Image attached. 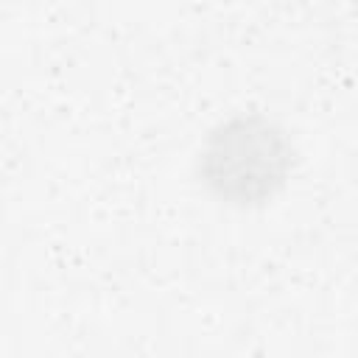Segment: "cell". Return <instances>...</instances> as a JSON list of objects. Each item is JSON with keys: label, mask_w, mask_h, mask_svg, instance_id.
<instances>
[{"label": "cell", "mask_w": 358, "mask_h": 358, "mask_svg": "<svg viewBox=\"0 0 358 358\" xmlns=\"http://www.w3.org/2000/svg\"><path fill=\"white\" fill-rule=\"evenodd\" d=\"M299 148L291 129L263 109L218 117L193 151V182L218 207L257 213L294 182Z\"/></svg>", "instance_id": "obj_1"}]
</instances>
